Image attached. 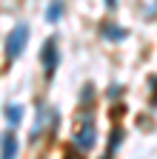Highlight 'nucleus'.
<instances>
[{"mask_svg":"<svg viewBox=\"0 0 157 159\" xmlns=\"http://www.w3.org/2000/svg\"><path fill=\"white\" fill-rule=\"evenodd\" d=\"M26 40H29V26L26 23L14 26L12 34H9V40H6V57L9 60H17V54L26 48Z\"/></svg>","mask_w":157,"mask_h":159,"instance_id":"1","label":"nucleus"},{"mask_svg":"<svg viewBox=\"0 0 157 159\" xmlns=\"http://www.w3.org/2000/svg\"><path fill=\"white\" fill-rule=\"evenodd\" d=\"M57 63H60V51H57V40H49L43 46V66H46V74H54Z\"/></svg>","mask_w":157,"mask_h":159,"instance_id":"2","label":"nucleus"},{"mask_svg":"<svg viewBox=\"0 0 157 159\" xmlns=\"http://www.w3.org/2000/svg\"><path fill=\"white\" fill-rule=\"evenodd\" d=\"M74 145H77V148H91V145H94V128H91V125H86L80 134H77Z\"/></svg>","mask_w":157,"mask_h":159,"instance_id":"3","label":"nucleus"},{"mask_svg":"<svg viewBox=\"0 0 157 159\" xmlns=\"http://www.w3.org/2000/svg\"><path fill=\"white\" fill-rule=\"evenodd\" d=\"M14 153H17L14 134H3V159H14Z\"/></svg>","mask_w":157,"mask_h":159,"instance_id":"4","label":"nucleus"},{"mask_svg":"<svg viewBox=\"0 0 157 159\" xmlns=\"http://www.w3.org/2000/svg\"><path fill=\"white\" fill-rule=\"evenodd\" d=\"M60 14H63V3H60V0H54V3L49 6V11H46V20H52V23H54Z\"/></svg>","mask_w":157,"mask_h":159,"instance_id":"5","label":"nucleus"},{"mask_svg":"<svg viewBox=\"0 0 157 159\" xmlns=\"http://www.w3.org/2000/svg\"><path fill=\"white\" fill-rule=\"evenodd\" d=\"M20 114H23V108H20V105H9V108H6V116H9V122H12V125L20 122Z\"/></svg>","mask_w":157,"mask_h":159,"instance_id":"6","label":"nucleus"},{"mask_svg":"<svg viewBox=\"0 0 157 159\" xmlns=\"http://www.w3.org/2000/svg\"><path fill=\"white\" fill-rule=\"evenodd\" d=\"M106 37H109V40H123L126 31H123V29H106Z\"/></svg>","mask_w":157,"mask_h":159,"instance_id":"7","label":"nucleus"}]
</instances>
